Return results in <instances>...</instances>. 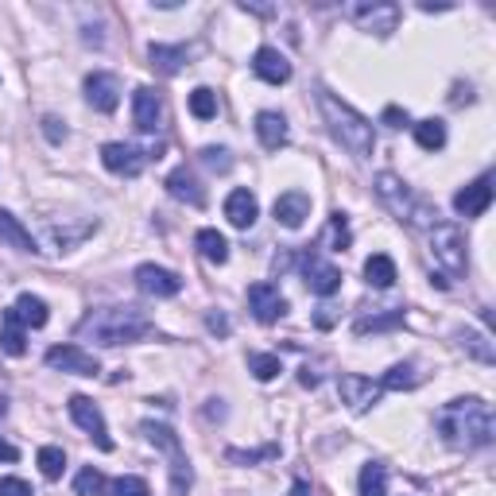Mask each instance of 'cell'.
<instances>
[{
  "label": "cell",
  "mask_w": 496,
  "mask_h": 496,
  "mask_svg": "<svg viewBox=\"0 0 496 496\" xmlns=\"http://www.w3.org/2000/svg\"><path fill=\"white\" fill-rule=\"evenodd\" d=\"M191 113L198 116V121H214V116H218V93L210 86H198L191 93Z\"/></svg>",
  "instance_id": "obj_31"
},
{
  "label": "cell",
  "mask_w": 496,
  "mask_h": 496,
  "mask_svg": "<svg viewBox=\"0 0 496 496\" xmlns=\"http://www.w3.org/2000/svg\"><path fill=\"white\" fill-rule=\"evenodd\" d=\"M74 492L78 496H105V474H101V469H93V466H86L74 477Z\"/></svg>",
  "instance_id": "obj_36"
},
{
  "label": "cell",
  "mask_w": 496,
  "mask_h": 496,
  "mask_svg": "<svg viewBox=\"0 0 496 496\" xmlns=\"http://www.w3.org/2000/svg\"><path fill=\"white\" fill-rule=\"evenodd\" d=\"M462 346H466L469 353H474V357H477V361H485V364H492V357H496V353H492V346H489V341H485V338H481V334H469V329H466V334H462Z\"/></svg>",
  "instance_id": "obj_38"
},
{
  "label": "cell",
  "mask_w": 496,
  "mask_h": 496,
  "mask_svg": "<svg viewBox=\"0 0 496 496\" xmlns=\"http://www.w3.org/2000/svg\"><path fill=\"white\" fill-rule=\"evenodd\" d=\"M194 244H198V252H202L210 264H226V260H229V241L221 237L218 229H202L194 237Z\"/></svg>",
  "instance_id": "obj_28"
},
{
  "label": "cell",
  "mask_w": 496,
  "mask_h": 496,
  "mask_svg": "<svg viewBox=\"0 0 496 496\" xmlns=\"http://www.w3.org/2000/svg\"><path fill=\"white\" fill-rule=\"evenodd\" d=\"M381 124H388V128H404V124H411V116H407V109H399V105H388V109L381 113Z\"/></svg>",
  "instance_id": "obj_41"
},
{
  "label": "cell",
  "mask_w": 496,
  "mask_h": 496,
  "mask_svg": "<svg viewBox=\"0 0 496 496\" xmlns=\"http://www.w3.org/2000/svg\"><path fill=\"white\" fill-rule=\"evenodd\" d=\"M86 101L98 113H113L116 105H121V81H116V74L93 70V74L86 78Z\"/></svg>",
  "instance_id": "obj_14"
},
{
  "label": "cell",
  "mask_w": 496,
  "mask_h": 496,
  "mask_svg": "<svg viewBox=\"0 0 496 496\" xmlns=\"http://www.w3.org/2000/svg\"><path fill=\"white\" fill-rule=\"evenodd\" d=\"M159 116H163V105H159V93L151 86H140L133 93V124L140 133H156L159 128Z\"/></svg>",
  "instance_id": "obj_16"
},
{
  "label": "cell",
  "mask_w": 496,
  "mask_h": 496,
  "mask_svg": "<svg viewBox=\"0 0 496 496\" xmlns=\"http://www.w3.org/2000/svg\"><path fill=\"white\" fill-rule=\"evenodd\" d=\"M35 462H39V474L47 481H58V477H63V469H66V454L58 450V446H43Z\"/></svg>",
  "instance_id": "obj_32"
},
{
  "label": "cell",
  "mask_w": 496,
  "mask_h": 496,
  "mask_svg": "<svg viewBox=\"0 0 496 496\" xmlns=\"http://www.w3.org/2000/svg\"><path fill=\"white\" fill-rule=\"evenodd\" d=\"M399 322H404V311H392V314H376V318H361L357 326V334H381V329H396Z\"/></svg>",
  "instance_id": "obj_37"
},
{
  "label": "cell",
  "mask_w": 496,
  "mask_h": 496,
  "mask_svg": "<svg viewBox=\"0 0 496 496\" xmlns=\"http://www.w3.org/2000/svg\"><path fill=\"white\" fill-rule=\"evenodd\" d=\"M279 454V446H264V450H252V454H244V450H229L226 458L229 462H264V458H276Z\"/></svg>",
  "instance_id": "obj_40"
},
{
  "label": "cell",
  "mask_w": 496,
  "mask_h": 496,
  "mask_svg": "<svg viewBox=\"0 0 496 496\" xmlns=\"http://www.w3.org/2000/svg\"><path fill=\"white\" fill-rule=\"evenodd\" d=\"M431 248L434 260L450 271V276H466L469 271V252H466V233L454 226V221H439L431 229Z\"/></svg>",
  "instance_id": "obj_6"
},
{
  "label": "cell",
  "mask_w": 496,
  "mask_h": 496,
  "mask_svg": "<svg viewBox=\"0 0 496 496\" xmlns=\"http://www.w3.org/2000/svg\"><path fill=\"white\" fill-rule=\"evenodd\" d=\"M210 329H214V334H229V322L221 314H210Z\"/></svg>",
  "instance_id": "obj_46"
},
{
  "label": "cell",
  "mask_w": 496,
  "mask_h": 496,
  "mask_svg": "<svg viewBox=\"0 0 496 496\" xmlns=\"http://www.w3.org/2000/svg\"><path fill=\"white\" fill-rule=\"evenodd\" d=\"M0 241L12 244V248H20V252H39L35 237L20 226V218H12V214H8V210H0Z\"/></svg>",
  "instance_id": "obj_24"
},
{
  "label": "cell",
  "mask_w": 496,
  "mask_h": 496,
  "mask_svg": "<svg viewBox=\"0 0 496 496\" xmlns=\"http://www.w3.org/2000/svg\"><path fill=\"white\" fill-rule=\"evenodd\" d=\"M136 287L144 295H156V299H171V295L183 291V279L175 271L159 268V264H140L136 268Z\"/></svg>",
  "instance_id": "obj_13"
},
{
  "label": "cell",
  "mask_w": 496,
  "mask_h": 496,
  "mask_svg": "<svg viewBox=\"0 0 496 496\" xmlns=\"http://www.w3.org/2000/svg\"><path fill=\"white\" fill-rule=\"evenodd\" d=\"M338 392H341V399L349 404V411H369L372 404H381L384 388H381V381H369V376L349 372V376H341Z\"/></svg>",
  "instance_id": "obj_12"
},
{
  "label": "cell",
  "mask_w": 496,
  "mask_h": 496,
  "mask_svg": "<svg viewBox=\"0 0 496 496\" xmlns=\"http://www.w3.org/2000/svg\"><path fill=\"white\" fill-rule=\"evenodd\" d=\"M364 279H369V287H392L396 283V260L388 256V252H376L364 260Z\"/></svg>",
  "instance_id": "obj_26"
},
{
  "label": "cell",
  "mask_w": 496,
  "mask_h": 496,
  "mask_svg": "<svg viewBox=\"0 0 496 496\" xmlns=\"http://www.w3.org/2000/svg\"><path fill=\"white\" fill-rule=\"evenodd\" d=\"M202 163H206L210 171H229V167H233V159H229L226 148H206V151H202Z\"/></svg>",
  "instance_id": "obj_39"
},
{
  "label": "cell",
  "mask_w": 496,
  "mask_h": 496,
  "mask_svg": "<svg viewBox=\"0 0 496 496\" xmlns=\"http://www.w3.org/2000/svg\"><path fill=\"white\" fill-rule=\"evenodd\" d=\"M252 70H256V78L268 81V86H283V81L291 78V63L276 51V47H260L252 55Z\"/></svg>",
  "instance_id": "obj_17"
},
{
  "label": "cell",
  "mask_w": 496,
  "mask_h": 496,
  "mask_svg": "<svg viewBox=\"0 0 496 496\" xmlns=\"http://www.w3.org/2000/svg\"><path fill=\"white\" fill-rule=\"evenodd\" d=\"M306 287L314 295H334L341 287V271L334 264H322V260H306Z\"/></svg>",
  "instance_id": "obj_22"
},
{
  "label": "cell",
  "mask_w": 496,
  "mask_h": 496,
  "mask_svg": "<svg viewBox=\"0 0 496 496\" xmlns=\"http://www.w3.org/2000/svg\"><path fill=\"white\" fill-rule=\"evenodd\" d=\"M376 194L384 198V206L392 210L399 221H411V226H423V229H434V226H439V210H431L427 202L411 198V191L396 179V175H388V171L376 175Z\"/></svg>",
  "instance_id": "obj_4"
},
{
  "label": "cell",
  "mask_w": 496,
  "mask_h": 496,
  "mask_svg": "<svg viewBox=\"0 0 496 496\" xmlns=\"http://www.w3.org/2000/svg\"><path fill=\"white\" fill-rule=\"evenodd\" d=\"M151 159H159V148H136V144H105L101 148L105 167L113 175H128V179H136Z\"/></svg>",
  "instance_id": "obj_7"
},
{
  "label": "cell",
  "mask_w": 496,
  "mask_h": 496,
  "mask_svg": "<svg viewBox=\"0 0 496 496\" xmlns=\"http://www.w3.org/2000/svg\"><path fill=\"white\" fill-rule=\"evenodd\" d=\"M353 23L361 31H376V35H392L399 28V4L392 0H372V4H353L349 8Z\"/></svg>",
  "instance_id": "obj_8"
},
{
  "label": "cell",
  "mask_w": 496,
  "mask_h": 496,
  "mask_svg": "<svg viewBox=\"0 0 496 496\" xmlns=\"http://www.w3.org/2000/svg\"><path fill=\"white\" fill-rule=\"evenodd\" d=\"M0 496H31V485L20 477H0Z\"/></svg>",
  "instance_id": "obj_43"
},
{
  "label": "cell",
  "mask_w": 496,
  "mask_h": 496,
  "mask_svg": "<svg viewBox=\"0 0 496 496\" xmlns=\"http://www.w3.org/2000/svg\"><path fill=\"white\" fill-rule=\"evenodd\" d=\"M248 306H252V314H256V322H264V326H271V322H279L283 314H287V299L279 295V287L276 283H252L248 287Z\"/></svg>",
  "instance_id": "obj_11"
},
{
  "label": "cell",
  "mask_w": 496,
  "mask_h": 496,
  "mask_svg": "<svg viewBox=\"0 0 496 496\" xmlns=\"http://www.w3.org/2000/svg\"><path fill=\"white\" fill-rule=\"evenodd\" d=\"M47 364L58 372H70V376H98L101 372V361L86 353L81 346H55L47 349Z\"/></svg>",
  "instance_id": "obj_10"
},
{
  "label": "cell",
  "mask_w": 496,
  "mask_h": 496,
  "mask_svg": "<svg viewBox=\"0 0 496 496\" xmlns=\"http://www.w3.org/2000/svg\"><path fill=\"white\" fill-rule=\"evenodd\" d=\"M361 496H388V469L381 462H369L361 469Z\"/></svg>",
  "instance_id": "obj_30"
},
{
  "label": "cell",
  "mask_w": 496,
  "mask_h": 496,
  "mask_svg": "<svg viewBox=\"0 0 496 496\" xmlns=\"http://www.w3.org/2000/svg\"><path fill=\"white\" fill-rule=\"evenodd\" d=\"M318 105H322V116L329 124V136L338 140L341 148L349 151V156L357 159H369L372 148H376V136H372V121L369 116H361L353 105L338 101L334 93H318Z\"/></svg>",
  "instance_id": "obj_3"
},
{
  "label": "cell",
  "mask_w": 496,
  "mask_h": 496,
  "mask_svg": "<svg viewBox=\"0 0 496 496\" xmlns=\"http://www.w3.org/2000/svg\"><path fill=\"white\" fill-rule=\"evenodd\" d=\"M248 369H252L256 381H276L283 372V361L271 357V353H252V357H248Z\"/></svg>",
  "instance_id": "obj_35"
},
{
  "label": "cell",
  "mask_w": 496,
  "mask_h": 496,
  "mask_svg": "<svg viewBox=\"0 0 496 496\" xmlns=\"http://www.w3.org/2000/svg\"><path fill=\"white\" fill-rule=\"evenodd\" d=\"M0 349H4L8 357H23V349H28V341H23V326H20V318L12 314V306L4 311V322H0Z\"/></svg>",
  "instance_id": "obj_27"
},
{
  "label": "cell",
  "mask_w": 496,
  "mask_h": 496,
  "mask_svg": "<svg viewBox=\"0 0 496 496\" xmlns=\"http://www.w3.org/2000/svg\"><path fill=\"white\" fill-rule=\"evenodd\" d=\"M415 144L423 148V151H439V148H446V124L442 121H419L415 124Z\"/></svg>",
  "instance_id": "obj_29"
},
{
  "label": "cell",
  "mask_w": 496,
  "mask_h": 496,
  "mask_svg": "<svg viewBox=\"0 0 496 496\" xmlns=\"http://www.w3.org/2000/svg\"><path fill=\"white\" fill-rule=\"evenodd\" d=\"M226 218H229V226H237V229H252L256 226V218H260V202H256V194L252 191H233L226 198Z\"/></svg>",
  "instance_id": "obj_19"
},
{
  "label": "cell",
  "mask_w": 496,
  "mask_h": 496,
  "mask_svg": "<svg viewBox=\"0 0 496 496\" xmlns=\"http://www.w3.org/2000/svg\"><path fill=\"white\" fill-rule=\"evenodd\" d=\"M256 136L268 151H279L287 144V121H283V113H271V109L256 113Z\"/></svg>",
  "instance_id": "obj_21"
},
{
  "label": "cell",
  "mask_w": 496,
  "mask_h": 496,
  "mask_svg": "<svg viewBox=\"0 0 496 496\" xmlns=\"http://www.w3.org/2000/svg\"><path fill=\"white\" fill-rule=\"evenodd\" d=\"M419 376H415V364H396V369H388V376L381 381L384 392H404V388H415Z\"/></svg>",
  "instance_id": "obj_33"
},
{
  "label": "cell",
  "mask_w": 496,
  "mask_h": 496,
  "mask_svg": "<svg viewBox=\"0 0 496 496\" xmlns=\"http://www.w3.org/2000/svg\"><path fill=\"white\" fill-rule=\"evenodd\" d=\"M70 419L78 423L81 431L90 434L93 442H98V450H113V439H109V427H105V415H101V407L93 404L90 396H70Z\"/></svg>",
  "instance_id": "obj_9"
},
{
  "label": "cell",
  "mask_w": 496,
  "mask_h": 496,
  "mask_svg": "<svg viewBox=\"0 0 496 496\" xmlns=\"http://www.w3.org/2000/svg\"><path fill=\"white\" fill-rule=\"evenodd\" d=\"M105 496H151L144 477H116L105 481Z\"/></svg>",
  "instance_id": "obj_34"
},
{
  "label": "cell",
  "mask_w": 496,
  "mask_h": 496,
  "mask_svg": "<svg viewBox=\"0 0 496 496\" xmlns=\"http://www.w3.org/2000/svg\"><path fill=\"white\" fill-rule=\"evenodd\" d=\"M16 458H20V450H16V446L0 439V462H16Z\"/></svg>",
  "instance_id": "obj_45"
},
{
  "label": "cell",
  "mask_w": 496,
  "mask_h": 496,
  "mask_svg": "<svg viewBox=\"0 0 496 496\" xmlns=\"http://www.w3.org/2000/svg\"><path fill=\"white\" fill-rule=\"evenodd\" d=\"M43 133L51 144H63L66 140V128H58V116H43Z\"/></svg>",
  "instance_id": "obj_44"
},
{
  "label": "cell",
  "mask_w": 496,
  "mask_h": 496,
  "mask_svg": "<svg viewBox=\"0 0 496 496\" xmlns=\"http://www.w3.org/2000/svg\"><path fill=\"white\" fill-rule=\"evenodd\" d=\"M439 431L454 450H481L492 442V407L477 396L450 399L439 411Z\"/></svg>",
  "instance_id": "obj_1"
},
{
  "label": "cell",
  "mask_w": 496,
  "mask_h": 496,
  "mask_svg": "<svg viewBox=\"0 0 496 496\" xmlns=\"http://www.w3.org/2000/svg\"><path fill=\"white\" fill-rule=\"evenodd\" d=\"M148 58L159 74H179L183 63H186V47H167V43H151L148 47Z\"/></svg>",
  "instance_id": "obj_25"
},
{
  "label": "cell",
  "mask_w": 496,
  "mask_h": 496,
  "mask_svg": "<svg viewBox=\"0 0 496 496\" xmlns=\"http://www.w3.org/2000/svg\"><path fill=\"white\" fill-rule=\"evenodd\" d=\"M167 191H171V198H179V202H191V206H206V191H202V183H198V175L186 167H175L171 175H167Z\"/></svg>",
  "instance_id": "obj_18"
},
{
  "label": "cell",
  "mask_w": 496,
  "mask_h": 496,
  "mask_svg": "<svg viewBox=\"0 0 496 496\" xmlns=\"http://www.w3.org/2000/svg\"><path fill=\"white\" fill-rule=\"evenodd\" d=\"M12 314L20 318V326L23 329H39V326H47V318H51V311H47V303L39 299V295H20L16 303H12Z\"/></svg>",
  "instance_id": "obj_23"
},
{
  "label": "cell",
  "mask_w": 496,
  "mask_h": 496,
  "mask_svg": "<svg viewBox=\"0 0 496 496\" xmlns=\"http://www.w3.org/2000/svg\"><path fill=\"white\" fill-rule=\"evenodd\" d=\"M489 206H492V179H489V175H481L477 183H469L466 191L454 194V210L462 218H481Z\"/></svg>",
  "instance_id": "obj_15"
},
{
  "label": "cell",
  "mask_w": 496,
  "mask_h": 496,
  "mask_svg": "<svg viewBox=\"0 0 496 496\" xmlns=\"http://www.w3.org/2000/svg\"><path fill=\"white\" fill-rule=\"evenodd\" d=\"M140 431H144V439L151 446H159V450L171 458V496H186V489H191V462H186L179 434H175L167 423H156V419H148Z\"/></svg>",
  "instance_id": "obj_5"
},
{
  "label": "cell",
  "mask_w": 496,
  "mask_h": 496,
  "mask_svg": "<svg viewBox=\"0 0 496 496\" xmlns=\"http://www.w3.org/2000/svg\"><path fill=\"white\" fill-rule=\"evenodd\" d=\"M329 233H334V241H338V252H341V248H349V226H346V214H334V218H329Z\"/></svg>",
  "instance_id": "obj_42"
},
{
  "label": "cell",
  "mask_w": 496,
  "mask_h": 496,
  "mask_svg": "<svg viewBox=\"0 0 496 496\" xmlns=\"http://www.w3.org/2000/svg\"><path fill=\"white\" fill-rule=\"evenodd\" d=\"M78 334L93 338L98 346H124V341H140L151 334V318L136 306H101V311L86 314Z\"/></svg>",
  "instance_id": "obj_2"
},
{
  "label": "cell",
  "mask_w": 496,
  "mask_h": 496,
  "mask_svg": "<svg viewBox=\"0 0 496 496\" xmlns=\"http://www.w3.org/2000/svg\"><path fill=\"white\" fill-rule=\"evenodd\" d=\"M291 496H314V492H311V485H306V481H295V485H291Z\"/></svg>",
  "instance_id": "obj_47"
},
{
  "label": "cell",
  "mask_w": 496,
  "mask_h": 496,
  "mask_svg": "<svg viewBox=\"0 0 496 496\" xmlns=\"http://www.w3.org/2000/svg\"><path fill=\"white\" fill-rule=\"evenodd\" d=\"M311 218V198H306L303 191H287L276 198V221L287 229H299L303 221Z\"/></svg>",
  "instance_id": "obj_20"
}]
</instances>
